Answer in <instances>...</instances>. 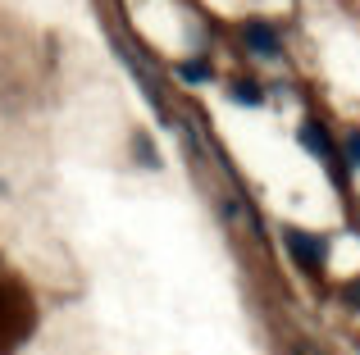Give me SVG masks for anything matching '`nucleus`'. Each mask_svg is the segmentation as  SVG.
I'll return each mask as SVG.
<instances>
[{
  "instance_id": "obj_7",
  "label": "nucleus",
  "mask_w": 360,
  "mask_h": 355,
  "mask_svg": "<svg viewBox=\"0 0 360 355\" xmlns=\"http://www.w3.org/2000/svg\"><path fill=\"white\" fill-rule=\"evenodd\" d=\"M132 155H141V164H146V169H160V151L150 146V137H146V133L132 137Z\"/></svg>"
},
{
  "instance_id": "obj_9",
  "label": "nucleus",
  "mask_w": 360,
  "mask_h": 355,
  "mask_svg": "<svg viewBox=\"0 0 360 355\" xmlns=\"http://www.w3.org/2000/svg\"><path fill=\"white\" fill-rule=\"evenodd\" d=\"M356 223H360V214H356Z\"/></svg>"
},
{
  "instance_id": "obj_6",
  "label": "nucleus",
  "mask_w": 360,
  "mask_h": 355,
  "mask_svg": "<svg viewBox=\"0 0 360 355\" xmlns=\"http://www.w3.org/2000/svg\"><path fill=\"white\" fill-rule=\"evenodd\" d=\"M338 151H342V160H347V169H360V128H352V133L342 137V146H338Z\"/></svg>"
},
{
  "instance_id": "obj_5",
  "label": "nucleus",
  "mask_w": 360,
  "mask_h": 355,
  "mask_svg": "<svg viewBox=\"0 0 360 355\" xmlns=\"http://www.w3.org/2000/svg\"><path fill=\"white\" fill-rule=\"evenodd\" d=\"M229 100H233V105H242V109H260L264 105V87L255 78H233L229 82Z\"/></svg>"
},
{
  "instance_id": "obj_4",
  "label": "nucleus",
  "mask_w": 360,
  "mask_h": 355,
  "mask_svg": "<svg viewBox=\"0 0 360 355\" xmlns=\"http://www.w3.org/2000/svg\"><path fill=\"white\" fill-rule=\"evenodd\" d=\"M174 73L187 82V87H205V82H214V64L205 60V55H187V60H178Z\"/></svg>"
},
{
  "instance_id": "obj_1",
  "label": "nucleus",
  "mask_w": 360,
  "mask_h": 355,
  "mask_svg": "<svg viewBox=\"0 0 360 355\" xmlns=\"http://www.w3.org/2000/svg\"><path fill=\"white\" fill-rule=\"evenodd\" d=\"M297 142H301V151H306L310 160H319L328 169V182H333L338 192H347V187H352V169H347L342 151H338V137L328 133L324 119H306V123L297 128Z\"/></svg>"
},
{
  "instance_id": "obj_2",
  "label": "nucleus",
  "mask_w": 360,
  "mask_h": 355,
  "mask_svg": "<svg viewBox=\"0 0 360 355\" xmlns=\"http://www.w3.org/2000/svg\"><path fill=\"white\" fill-rule=\"evenodd\" d=\"M283 250H288L292 260H297L301 274L319 278L328 264V237H319V232H306L297 228V223H283Z\"/></svg>"
},
{
  "instance_id": "obj_8",
  "label": "nucleus",
  "mask_w": 360,
  "mask_h": 355,
  "mask_svg": "<svg viewBox=\"0 0 360 355\" xmlns=\"http://www.w3.org/2000/svg\"><path fill=\"white\" fill-rule=\"evenodd\" d=\"M342 301L352 305V310H360V278H352V283H342Z\"/></svg>"
},
{
  "instance_id": "obj_3",
  "label": "nucleus",
  "mask_w": 360,
  "mask_h": 355,
  "mask_svg": "<svg viewBox=\"0 0 360 355\" xmlns=\"http://www.w3.org/2000/svg\"><path fill=\"white\" fill-rule=\"evenodd\" d=\"M238 36H242L246 51L264 55V60L283 51V32H278V23H269V18H246V23L238 27Z\"/></svg>"
}]
</instances>
